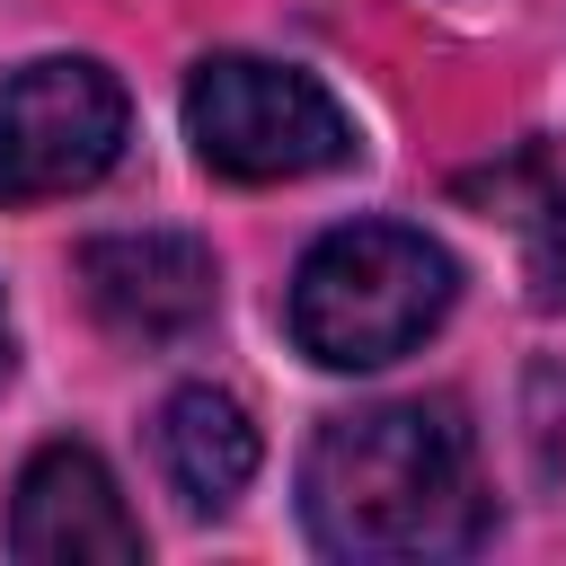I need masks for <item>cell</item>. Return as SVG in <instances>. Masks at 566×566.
<instances>
[{"label": "cell", "mask_w": 566, "mask_h": 566, "mask_svg": "<svg viewBox=\"0 0 566 566\" xmlns=\"http://www.w3.org/2000/svg\"><path fill=\"white\" fill-rule=\"evenodd\" d=\"M124 150V80L88 53H44L0 80V203L80 195Z\"/></svg>", "instance_id": "277c9868"}, {"label": "cell", "mask_w": 566, "mask_h": 566, "mask_svg": "<svg viewBox=\"0 0 566 566\" xmlns=\"http://www.w3.org/2000/svg\"><path fill=\"white\" fill-rule=\"evenodd\" d=\"M301 522L327 557L354 566H424L486 539L495 504L478 478V442L451 398H380L327 416L301 460Z\"/></svg>", "instance_id": "6da1fadb"}, {"label": "cell", "mask_w": 566, "mask_h": 566, "mask_svg": "<svg viewBox=\"0 0 566 566\" xmlns=\"http://www.w3.org/2000/svg\"><path fill=\"white\" fill-rule=\"evenodd\" d=\"M80 283H88V310L115 336H142V345H168V336H186V327H203L221 310V265L186 230H115V239H88L80 248Z\"/></svg>", "instance_id": "5b68a950"}, {"label": "cell", "mask_w": 566, "mask_h": 566, "mask_svg": "<svg viewBox=\"0 0 566 566\" xmlns=\"http://www.w3.org/2000/svg\"><path fill=\"white\" fill-rule=\"evenodd\" d=\"M0 380H9V318H0Z\"/></svg>", "instance_id": "ba28073f"}, {"label": "cell", "mask_w": 566, "mask_h": 566, "mask_svg": "<svg viewBox=\"0 0 566 566\" xmlns=\"http://www.w3.org/2000/svg\"><path fill=\"white\" fill-rule=\"evenodd\" d=\"M451 292H460V265L442 239L407 221H345L301 256L283 318L318 371H380L451 318Z\"/></svg>", "instance_id": "7a4b0ae2"}, {"label": "cell", "mask_w": 566, "mask_h": 566, "mask_svg": "<svg viewBox=\"0 0 566 566\" xmlns=\"http://www.w3.org/2000/svg\"><path fill=\"white\" fill-rule=\"evenodd\" d=\"M159 469H168V486L195 513L239 504V486L256 478V424H248V407L230 389H212V380L177 389L159 407Z\"/></svg>", "instance_id": "52a82bcc"}, {"label": "cell", "mask_w": 566, "mask_h": 566, "mask_svg": "<svg viewBox=\"0 0 566 566\" xmlns=\"http://www.w3.org/2000/svg\"><path fill=\"white\" fill-rule=\"evenodd\" d=\"M9 548L27 566H133L142 557V522L124 513L106 460L88 442H44L27 469H18V495H9Z\"/></svg>", "instance_id": "8992f818"}, {"label": "cell", "mask_w": 566, "mask_h": 566, "mask_svg": "<svg viewBox=\"0 0 566 566\" xmlns=\"http://www.w3.org/2000/svg\"><path fill=\"white\" fill-rule=\"evenodd\" d=\"M186 142L212 177L239 186H283V177H318L336 159H354V124L345 106L292 71V62H256V53H212L186 80Z\"/></svg>", "instance_id": "3957f363"}]
</instances>
